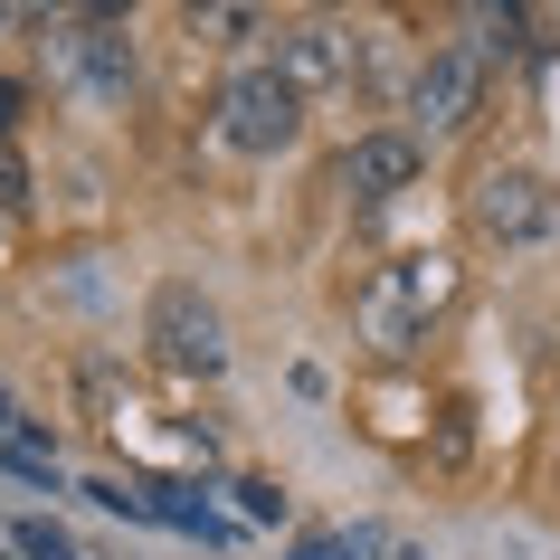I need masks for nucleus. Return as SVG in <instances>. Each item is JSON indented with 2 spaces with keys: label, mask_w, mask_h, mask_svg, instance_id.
Here are the masks:
<instances>
[{
  "label": "nucleus",
  "mask_w": 560,
  "mask_h": 560,
  "mask_svg": "<svg viewBox=\"0 0 560 560\" xmlns=\"http://www.w3.org/2000/svg\"><path fill=\"white\" fill-rule=\"evenodd\" d=\"M446 304H456V266L446 257H399V266H381V276L361 285L352 324H361V342H371L381 361H399V352L428 342V324H438Z\"/></svg>",
  "instance_id": "f257e3e1"
},
{
  "label": "nucleus",
  "mask_w": 560,
  "mask_h": 560,
  "mask_svg": "<svg viewBox=\"0 0 560 560\" xmlns=\"http://www.w3.org/2000/svg\"><path fill=\"white\" fill-rule=\"evenodd\" d=\"M143 342L162 361H172L180 381H219L229 371V324H219V304L190 285V276H172V285H152V314H143Z\"/></svg>",
  "instance_id": "f03ea898"
},
{
  "label": "nucleus",
  "mask_w": 560,
  "mask_h": 560,
  "mask_svg": "<svg viewBox=\"0 0 560 560\" xmlns=\"http://www.w3.org/2000/svg\"><path fill=\"white\" fill-rule=\"evenodd\" d=\"M304 133V95L276 77V67H237L229 86H219V143L229 152H285Z\"/></svg>",
  "instance_id": "7ed1b4c3"
},
{
  "label": "nucleus",
  "mask_w": 560,
  "mask_h": 560,
  "mask_svg": "<svg viewBox=\"0 0 560 560\" xmlns=\"http://www.w3.org/2000/svg\"><path fill=\"white\" fill-rule=\"evenodd\" d=\"M475 105H485V58H475V48H428V58H418V77H409L418 133H428V143H446V133H466V124H475Z\"/></svg>",
  "instance_id": "20e7f679"
},
{
  "label": "nucleus",
  "mask_w": 560,
  "mask_h": 560,
  "mask_svg": "<svg viewBox=\"0 0 560 560\" xmlns=\"http://www.w3.org/2000/svg\"><path fill=\"white\" fill-rule=\"evenodd\" d=\"M58 67L95 105H124L133 95V38H124L115 10H86V20H58Z\"/></svg>",
  "instance_id": "39448f33"
},
{
  "label": "nucleus",
  "mask_w": 560,
  "mask_h": 560,
  "mask_svg": "<svg viewBox=\"0 0 560 560\" xmlns=\"http://www.w3.org/2000/svg\"><path fill=\"white\" fill-rule=\"evenodd\" d=\"M475 229L503 237V247H532V237L560 229V190L541 172H485L475 180Z\"/></svg>",
  "instance_id": "423d86ee"
},
{
  "label": "nucleus",
  "mask_w": 560,
  "mask_h": 560,
  "mask_svg": "<svg viewBox=\"0 0 560 560\" xmlns=\"http://www.w3.org/2000/svg\"><path fill=\"white\" fill-rule=\"evenodd\" d=\"M342 190H352V209H389L399 190L418 180V133H361L352 152H342Z\"/></svg>",
  "instance_id": "0eeeda50"
},
{
  "label": "nucleus",
  "mask_w": 560,
  "mask_h": 560,
  "mask_svg": "<svg viewBox=\"0 0 560 560\" xmlns=\"http://www.w3.org/2000/svg\"><path fill=\"white\" fill-rule=\"evenodd\" d=\"M276 77L295 95L352 77V30H342V20H295V30H276Z\"/></svg>",
  "instance_id": "6e6552de"
},
{
  "label": "nucleus",
  "mask_w": 560,
  "mask_h": 560,
  "mask_svg": "<svg viewBox=\"0 0 560 560\" xmlns=\"http://www.w3.org/2000/svg\"><path fill=\"white\" fill-rule=\"evenodd\" d=\"M10 551H20V560H86L48 513H20V523H10Z\"/></svg>",
  "instance_id": "1a4fd4ad"
},
{
  "label": "nucleus",
  "mask_w": 560,
  "mask_h": 560,
  "mask_svg": "<svg viewBox=\"0 0 560 560\" xmlns=\"http://www.w3.org/2000/svg\"><path fill=\"white\" fill-rule=\"evenodd\" d=\"M190 30H200V38H257L266 20H257V10H190Z\"/></svg>",
  "instance_id": "9d476101"
},
{
  "label": "nucleus",
  "mask_w": 560,
  "mask_h": 560,
  "mask_svg": "<svg viewBox=\"0 0 560 560\" xmlns=\"http://www.w3.org/2000/svg\"><path fill=\"white\" fill-rule=\"evenodd\" d=\"M10 209H30V162H20V152H0V219H10Z\"/></svg>",
  "instance_id": "9b49d317"
},
{
  "label": "nucleus",
  "mask_w": 560,
  "mask_h": 560,
  "mask_svg": "<svg viewBox=\"0 0 560 560\" xmlns=\"http://www.w3.org/2000/svg\"><path fill=\"white\" fill-rule=\"evenodd\" d=\"M237 503H247V513H257V523H285V494H276V485H266V475H247V485H237Z\"/></svg>",
  "instance_id": "f8f14e48"
},
{
  "label": "nucleus",
  "mask_w": 560,
  "mask_h": 560,
  "mask_svg": "<svg viewBox=\"0 0 560 560\" xmlns=\"http://www.w3.org/2000/svg\"><path fill=\"white\" fill-rule=\"evenodd\" d=\"M20 105H30V95H20V77H0V152H10V124H20Z\"/></svg>",
  "instance_id": "ddd939ff"
},
{
  "label": "nucleus",
  "mask_w": 560,
  "mask_h": 560,
  "mask_svg": "<svg viewBox=\"0 0 560 560\" xmlns=\"http://www.w3.org/2000/svg\"><path fill=\"white\" fill-rule=\"evenodd\" d=\"M295 560H361V541H304Z\"/></svg>",
  "instance_id": "4468645a"
},
{
  "label": "nucleus",
  "mask_w": 560,
  "mask_h": 560,
  "mask_svg": "<svg viewBox=\"0 0 560 560\" xmlns=\"http://www.w3.org/2000/svg\"><path fill=\"white\" fill-rule=\"evenodd\" d=\"M10 428H20V418H10V389H0V438H10Z\"/></svg>",
  "instance_id": "2eb2a0df"
},
{
  "label": "nucleus",
  "mask_w": 560,
  "mask_h": 560,
  "mask_svg": "<svg viewBox=\"0 0 560 560\" xmlns=\"http://www.w3.org/2000/svg\"><path fill=\"white\" fill-rule=\"evenodd\" d=\"M0 30H10V10H0Z\"/></svg>",
  "instance_id": "dca6fc26"
}]
</instances>
